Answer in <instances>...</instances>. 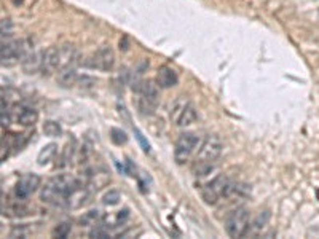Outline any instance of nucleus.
I'll use <instances>...</instances> for the list:
<instances>
[{"instance_id": "nucleus-1", "label": "nucleus", "mask_w": 319, "mask_h": 239, "mask_svg": "<svg viewBox=\"0 0 319 239\" xmlns=\"http://www.w3.org/2000/svg\"><path fill=\"white\" fill-rule=\"evenodd\" d=\"M83 187L81 180H79L72 174H59L56 177L45 182V185L40 190V199L48 204H66L69 196L75 190Z\"/></svg>"}, {"instance_id": "nucleus-2", "label": "nucleus", "mask_w": 319, "mask_h": 239, "mask_svg": "<svg viewBox=\"0 0 319 239\" xmlns=\"http://www.w3.org/2000/svg\"><path fill=\"white\" fill-rule=\"evenodd\" d=\"M251 227V214L246 207H238L228 214L225 220V230L230 238H242L247 235Z\"/></svg>"}, {"instance_id": "nucleus-3", "label": "nucleus", "mask_w": 319, "mask_h": 239, "mask_svg": "<svg viewBox=\"0 0 319 239\" xmlns=\"http://www.w3.org/2000/svg\"><path fill=\"white\" fill-rule=\"evenodd\" d=\"M158 83L155 81H144L139 91V99H137V109L142 115H152L158 104Z\"/></svg>"}, {"instance_id": "nucleus-4", "label": "nucleus", "mask_w": 319, "mask_h": 239, "mask_svg": "<svg viewBox=\"0 0 319 239\" xmlns=\"http://www.w3.org/2000/svg\"><path fill=\"white\" fill-rule=\"evenodd\" d=\"M198 144H199V139L197 134H193V132H184V134H180L176 142V147H174L176 163L177 164L187 163L193 155V152L197 150Z\"/></svg>"}, {"instance_id": "nucleus-5", "label": "nucleus", "mask_w": 319, "mask_h": 239, "mask_svg": "<svg viewBox=\"0 0 319 239\" xmlns=\"http://www.w3.org/2000/svg\"><path fill=\"white\" fill-rule=\"evenodd\" d=\"M222 149H224V144L219 136L211 134L207 136L203 144L199 145V152L197 153V161L195 163H214L222 153Z\"/></svg>"}, {"instance_id": "nucleus-6", "label": "nucleus", "mask_w": 319, "mask_h": 239, "mask_svg": "<svg viewBox=\"0 0 319 239\" xmlns=\"http://www.w3.org/2000/svg\"><path fill=\"white\" fill-rule=\"evenodd\" d=\"M115 64V53L109 45L101 46L98 51L93 54V58L89 59V67L102 70V72H109Z\"/></svg>"}, {"instance_id": "nucleus-7", "label": "nucleus", "mask_w": 319, "mask_h": 239, "mask_svg": "<svg viewBox=\"0 0 319 239\" xmlns=\"http://www.w3.org/2000/svg\"><path fill=\"white\" fill-rule=\"evenodd\" d=\"M40 182H41V179L39 177L37 174H26V175H23V177L18 180V184L15 187L16 199H19V201L27 199L34 192H37V188L40 187Z\"/></svg>"}, {"instance_id": "nucleus-8", "label": "nucleus", "mask_w": 319, "mask_h": 239, "mask_svg": "<svg viewBox=\"0 0 319 239\" xmlns=\"http://www.w3.org/2000/svg\"><path fill=\"white\" fill-rule=\"evenodd\" d=\"M54 70H59V46H50L43 51V61H41V70L43 75H50Z\"/></svg>"}, {"instance_id": "nucleus-9", "label": "nucleus", "mask_w": 319, "mask_h": 239, "mask_svg": "<svg viewBox=\"0 0 319 239\" xmlns=\"http://www.w3.org/2000/svg\"><path fill=\"white\" fill-rule=\"evenodd\" d=\"M179 81V77H177V72L172 67L169 66H163L158 69V74H157V83L160 88L163 89H168V88H172L176 86Z\"/></svg>"}, {"instance_id": "nucleus-10", "label": "nucleus", "mask_w": 319, "mask_h": 239, "mask_svg": "<svg viewBox=\"0 0 319 239\" xmlns=\"http://www.w3.org/2000/svg\"><path fill=\"white\" fill-rule=\"evenodd\" d=\"M41 61H43V53L32 50L24 56V59L21 61V66H23L26 74H34L41 70Z\"/></svg>"}, {"instance_id": "nucleus-11", "label": "nucleus", "mask_w": 319, "mask_h": 239, "mask_svg": "<svg viewBox=\"0 0 319 239\" xmlns=\"http://www.w3.org/2000/svg\"><path fill=\"white\" fill-rule=\"evenodd\" d=\"M58 83H59V86L62 88H71L74 85H77V81H79V74H77V70H75L74 66H69V67H64V69H61L58 70Z\"/></svg>"}, {"instance_id": "nucleus-12", "label": "nucleus", "mask_w": 319, "mask_h": 239, "mask_svg": "<svg viewBox=\"0 0 319 239\" xmlns=\"http://www.w3.org/2000/svg\"><path fill=\"white\" fill-rule=\"evenodd\" d=\"M18 123L21 126H26V128H29V126H34L37 123L39 120V112L32 107H23L19 112H18Z\"/></svg>"}, {"instance_id": "nucleus-13", "label": "nucleus", "mask_w": 319, "mask_h": 239, "mask_svg": "<svg viewBox=\"0 0 319 239\" xmlns=\"http://www.w3.org/2000/svg\"><path fill=\"white\" fill-rule=\"evenodd\" d=\"M197 118H198V115H197V110H195V107L189 102L184 107V110L180 112V115H179V118L176 120V124L177 126H190V124H193L197 121Z\"/></svg>"}, {"instance_id": "nucleus-14", "label": "nucleus", "mask_w": 319, "mask_h": 239, "mask_svg": "<svg viewBox=\"0 0 319 239\" xmlns=\"http://www.w3.org/2000/svg\"><path fill=\"white\" fill-rule=\"evenodd\" d=\"M270 217H272V214H270V210H263V212H260V214L254 219V222L251 223V227H249L247 235H249V233H251V235H257V233H260V231L268 225Z\"/></svg>"}, {"instance_id": "nucleus-15", "label": "nucleus", "mask_w": 319, "mask_h": 239, "mask_svg": "<svg viewBox=\"0 0 319 239\" xmlns=\"http://www.w3.org/2000/svg\"><path fill=\"white\" fill-rule=\"evenodd\" d=\"M56 150H58V145L56 144H48L45 145L43 149L39 152V157H37V163L40 166H46L48 163H51L54 155H56Z\"/></svg>"}, {"instance_id": "nucleus-16", "label": "nucleus", "mask_w": 319, "mask_h": 239, "mask_svg": "<svg viewBox=\"0 0 319 239\" xmlns=\"http://www.w3.org/2000/svg\"><path fill=\"white\" fill-rule=\"evenodd\" d=\"M74 155H75V140H71V142H67L64 149H62L59 163H58L56 166H58V167H66V166H69V164H71V161L74 159Z\"/></svg>"}, {"instance_id": "nucleus-17", "label": "nucleus", "mask_w": 319, "mask_h": 239, "mask_svg": "<svg viewBox=\"0 0 319 239\" xmlns=\"http://www.w3.org/2000/svg\"><path fill=\"white\" fill-rule=\"evenodd\" d=\"M43 132L48 137H58L62 134V128L59 123L53 121V120H48V121L43 123Z\"/></svg>"}, {"instance_id": "nucleus-18", "label": "nucleus", "mask_w": 319, "mask_h": 239, "mask_svg": "<svg viewBox=\"0 0 319 239\" xmlns=\"http://www.w3.org/2000/svg\"><path fill=\"white\" fill-rule=\"evenodd\" d=\"M101 220V214L99 210H91V212H86L85 215L81 217L80 223L83 227H94V225H98Z\"/></svg>"}, {"instance_id": "nucleus-19", "label": "nucleus", "mask_w": 319, "mask_h": 239, "mask_svg": "<svg viewBox=\"0 0 319 239\" xmlns=\"http://www.w3.org/2000/svg\"><path fill=\"white\" fill-rule=\"evenodd\" d=\"M110 139H112V142L117 144V145H123V144L128 142L126 132L119 129V128H112V129H110Z\"/></svg>"}, {"instance_id": "nucleus-20", "label": "nucleus", "mask_w": 319, "mask_h": 239, "mask_svg": "<svg viewBox=\"0 0 319 239\" xmlns=\"http://www.w3.org/2000/svg\"><path fill=\"white\" fill-rule=\"evenodd\" d=\"M120 193L117 192V190H110V192H107L106 195H104V198H102V202L106 206H115V204H119L120 202Z\"/></svg>"}, {"instance_id": "nucleus-21", "label": "nucleus", "mask_w": 319, "mask_h": 239, "mask_svg": "<svg viewBox=\"0 0 319 239\" xmlns=\"http://www.w3.org/2000/svg\"><path fill=\"white\" fill-rule=\"evenodd\" d=\"M89 236L98 238V239H106V238H109V230L106 225L98 223V225H94V228L91 231H89Z\"/></svg>"}, {"instance_id": "nucleus-22", "label": "nucleus", "mask_w": 319, "mask_h": 239, "mask_svg": "<svg viewBox=\"0 0 319 239\" xmlns=\"http://www.w3.org/2000/svg\"><path fill=\"white\" fill-rule=\"evenodd\" d=\"M77 85H80V88H93L96 85V80L93 79V77L83 75V77H79Z\"/></svg>"}, {"instance_id": "nucleus-23", "label": "nucleus", "mask_w": 319, "mask_h": 239, "mask_svg": "<svg viewBox=\"0 0 319 239\" xmlns=\"http://www.w3.org/2000/svg\"><path fill=\"white\" fill-rule=\"evenodd\" d=\"M69 233H71V225L69 223H61L56 227V230H54V235L58 238H67Z\"/></svg>"}, {"instance_id": "nucleus-24", "label": "nucleus", "mask_w": 319, "mask_h": 239, "mask_svg": "<svg viewBox=\"0 0 319 239\" xmlns=\"http://www.w3.org/2000/svg\"><path fill=\"white\" fill-rule=\"evenodd\" d=\"M13 34V24L10 19H2V39L10 37Z\"/></svg>"}, {"instance_id": "nucleus-25", "label": "nucleus", "mask_w": 319, "mask_h": 239, "mask_svg": "<svg viewBox=\"0 0 319 239\" xmlns=\"http://www.w3.org/2000/svg\"><path fill=\"white\" fill-rule=\"evenodd\" d=\"M134 134H136V139L139 140V144L142 145V150H144L145 153H149V152H150V144L144 139L142 132H141L139 129H134Z\"/></svg>"}, {"instance_id": "nucleus-26", "label": "nucleus", "mask_w": 319, "mask_h": 239, "mask_svg": "<svg viewBox=\"0 0 319 239\" xmlns=\"http://www.w3.org/2000/svg\"><path fill=\"white\" fill-rule=\"evenodd\" d=\"M128 217H129V210H128V209H123V210H120V214L117 215V220L123 223L124 220L128 219Z\"/></svg>"}]
</instances>
